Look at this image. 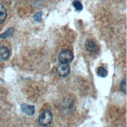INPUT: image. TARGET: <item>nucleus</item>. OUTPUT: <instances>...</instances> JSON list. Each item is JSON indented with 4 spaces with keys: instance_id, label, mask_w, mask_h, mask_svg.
<instances>
[{
    "instance_id": "11",
    "label": "nucleus",
    "mask_w": 127,
    "mask_h": 127,
    "mask_svg": "<svg viewBox=\"0 0 127 127\" xmlns=\"http://www.w3.org/2000/svg\"><path fill=\"white\" fill-rule=\"evenodd\" d=\"M43 12L42 11H38L35 13L33 16L34 20L37 22H40L42 20Z\"/></svg>"
},
{
    "instance_id": "12",
    "label": "nucleus",
    "mask_w": 127,
    "mask_h": 127,
    "mask_svg": "<svg viewBox=\"0 0 127 127\" xmlns=\"http://www.w3.org/2000/svg\"><path fill=\"white\" fill-rule=\"evenodd\" d=\"M126 79L124 78L123 79L121 83H120V88L122 90V91L125 94H126Z\"/></svg>"
},
{
    "instance_id": "8",
    "label": "nucleus",
    "mask_w": 127,
    "mask_h": 127,
    "mask_svg": "<svg viewBox=\"0 0 127 127\" xmlns=\"http://www.w3.org/2000/svg\"><path fill=\"white\" fill-rule=\"evenodd\" d=\"M14 29L13 27H9L6 31L0 34V38L4 39L10 38L13 35Z\"/></svg>"
},
{
    "instance_id": "4",
    "label": "nucleus",
    "mask_w": 127,
    "mask_h": 127,
    "mask_svg": "<svg viewBox=\"0 0 127 127\" xmlns=\"http://www.w3.org/2000/svg\"><path fill=\"white\" fill-rule=\"evenodd\" d=\"M84 46L86 50L90 53H94L98 50V45L95 42L91 39H87L85 42Z\"/></svg>"
},
{
    "instance_id": "9",
    "label": "nucleus",
    "mask_w": 127,
    "mask_h": 127,
    "mask_svg": "<svg viewBox=\"0 0 127 127\" xmlns=\"http://www.w3.org/2000/svg\"><path fill=\"white\" fill-rule=\"evenodd\" d=\"M97 74L101 77H106L108 75V71L107 70L102 66H100L98 68L97 71Z\"/></svg>"
},
{
    "instance_id": "2",
    "label": "nucleus",
    "mask_w": 127,
    "mask_h": 127,
    "mask_svg": "<svg viewBox=\"0 0 127 127\" xmlns=\"http://www.w3.org/2000/svg\"><path fill=\"white\" fill-rule=\"evenodd\" d=\"M58 58L60 63L68 64L73 61L74 55L70 50L64 49L60 52Z\"/></svg>"
},
{
    "instance_id": "10",
    "label": "nucleus",
    "mask_w": 127,
    "mask_h": 127,
    "mask_svg": "<svg viewBox=\"0 0 127 127\" xmlns=\"http://www.w3.org/2000/svg\"><path fill=\"white\" fill-rule=\"evenodd\" d=\"M72 5L76 10L81 11L83 9V5L82 3L78 0H75L73 1Z\"/></svg>"
},
{
    "instance_id": "1",
    "label": "nucleus",
    "mask_w": 127,
    "mask_h": 127,
    "mask_svg": "<svg viewBox=\"0 0 127 127\" xmlns=\"http://www.w3.org/2000/svg\"><path fill=\"white\" fill-rule=\"evenodd\" d=\"M53 121V114L49 110H45L40 113L38 117V123L42 127L49 126Z\"/></svg>"
},
{
    "instance_id": "6",
    "label": "nucleus",
    "mask_w": 127,
    "mask_h": 127,
    "mask_svg": "<svg viewBox=\"0 0 127 127\" xmlns=\"http://www.w3.org/2000/svg\"><path fill=\"white\" fill-rule=\"evenodd\" d=\"M10 53L7 47L4 46H0V60L4 61L9 57Z\"/></svg>"
},
{
    "instance_id": "5",
    "label": "nucleus",
    "mask_w": 127,
    "mask_h": 127,
    "mask_svg": "<svg viewBox=\"0 0 127 127\" xmlns=\"http://www.w3.org/2000/svg\"><path fill=\"white\" fill-rule=\"evenodd\" d=\"M20 109L23 113L29 116L33 115L35 112L34 106L27 104H22L21 105Z\"/></svg>"
},
{
    "instance_id": "3",
    "label": "nucleus",
    "mask_w": 127,
    "mask_h": 127,
    "mask_svg": "<svg viewBox=\"0 0 127 127\" xmlns=\"http://www.w3.org/2000/svg\"><path fill=\"white\" fill-rule=\"evenodd\" d=\"M58 74L62 77L67 76L70 72V67L68 64H59L57 67Z\"/></svg>"
},
{
    "instance_id": "7",
    "label": "nucleus",
    "mask_w": 127,
    "mask_h": 127,
    "mask_svg": "<svg viewBox=\"0 0 127 127\" xmlns=\"http://www.w3.org/2000/svg\"><path fill=\"white\" fill-rule=\"evenodd\" d=\"M7 17V12L5 7L0 3V24L3 23Z\"/></svg>"
}]
</instances>
